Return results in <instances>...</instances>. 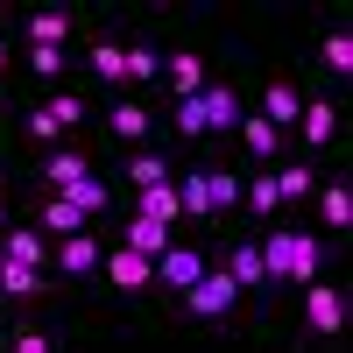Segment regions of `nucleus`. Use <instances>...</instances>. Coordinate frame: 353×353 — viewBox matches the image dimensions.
<instances>
[{"label":"nucleus","mask_w":353,"mask_h":353,"mask_svg":"<svg viewBox=\"0 0 353 353\" xmlns=\"http://www.w3.org/2000/svg\"><path fill=\"white\" fill-rule=\"evenodd\" d=\"M21 36L43 43V50H64V43H71V8H36V14H21Z\"/></svg>","instance_id":"2eb2a0df"},{"label":"nucleus","mask_w":353,"mask_h":353,"mask_svg":"<svg viewBox=\"0 0 353 353\" xmlns=\"http://www.w3.org/2000/svg\"><path fill=\"white\" fill-rule=\"evenodd\" d=\"M99 233H64V241H57V269L64 276H99Z\"/></svg>","instance_id":"4468645a"},{"label":"nucleus","mask_w":353,"mask_h":353,"mask_svg":"<svg viewBox=\"0 0 353 353\" xmlns=\"http://www.w3.org/2000/svg\"><path fill=\"white\" fill-rule=\"evenodd\" d=\"M43 233H57V241H64V233H85V212L64 191H43Z\"/></svg>","instance_id":"5701e85b"},{"label":"nucleus","mask_w":353,"mask_h":353,"mask_svg":"<svg viewBox=\"0 0 353 353\" xmlns=\"http://www.w3.org/2000/svg\"><path fill=\"white\" fill-rule=\"evenodd\" d=\"M43 290H50V276L36 269V261H8V254H0V297H14V304H36Z\"/></svg>","instance_id":"f8f14e48"},{"label":"nucleus","mask_w":353,"mask_h":353,"mask_svg":"<svg viewBox=\"0 0 353 353\" xmlns=\"http://www.w3.org/2000/svg\"><path fill=\"white\" fill-rule=\"evenodd\" d=\"M78 176H92V156L85 149H50L43 156V191H71Z\"/></svg>","instance_id":"dca6fc26"},{"label":"nucleus","mask_w":353,"mask_h":353,"mask_svg":"<svg viewBox=\"0 0 353 353\" xmlns=\"http://www.w3.org/2000/svg\"><path fill=\"white\" fill-rule=\"evenodd\" d=\"M106 134L128 141V149H149V134H156V106H149V99H113V106H106Z\"/></svg>","instance_id":"39448f33"},{"label":"nucleus","mask_w":353,"mask_h":353,"mask_svg":"<svg viewBox=\"0 0 353 353\" xmlns=\"http://www.w3.org/2000/svg\"><path fill=\"white\" fill-rule=\"evenodd\" d=\"M21 64H28V71H36L43 85H57V78H64V71H71V50H43V43H28V50H21Z\"/></svg>","instance_id":"c85d7f7f"},{"label":"nucleus","mask_w":353,"mask_h":353,"mask_svg":"<svg viewBox=\"0 0 353 353\" xmlns=\"http://www.w3.org/2000/svg\"><path fill=\"white\" fill-rule=\"evenodd\" d=\"M318 64H325L332 78H353V28H346V21L325 28V43H318Z\"/></svg>","instance_id":"412c9836"},{"label":"nucleus","mask_w":353,"mask_h":353,"mask_svg":"<svg viewBox=\"0 0 353 353\" xmlns=\"http://www.w3.org/2000/svg\"><path fill=\"white\" fill-rule=\"evenodd\" d=\"M241 205H248L254 219H276V205H283V191H276V170L248 176V184H241Z\"/></svg>","instance_id":"393cba45"},{"label":"nucleus","mask_w":353,"mask_h":353,"mask_svg":"<svg viewBox=\"0 0 353 353\" xmlns=\"http://www.w3.org/2000/svg\"><path fill=\"white\" fill-rule=\"evenodd\" d=\"M170 233H176V226H156V219L128 212V226H121V248H134V254H149V261H156V254L170 248Z\"/></svg>","instance_id":"aec40b11"},{"label":"nucleus","mask_w":353,"mask_h":353,"mask_svg":"<svg viewBox=\"0 0 353 353\" xmlns=\"http://www.w3.org/2000/svg\"><path fill=\"white\" fill-rule=\"evenodd\" d=\"M85 113H92V99H85V92H43L36 106L21 113V134L50 149V141H64V134H71V128L85 121Z\"/></svg>","instance_id":"f03ea898"},{"label":"nucleus","mask_w":353,"mask_h":353,"mask_svg":"<svg viewBox=\"0 0 353 353\" xmlns=\"http://www.w3.org/2000/svg\"><path fill=\"white\" fill-rule=\"evenodd\" d=\"M205 269H212V261H205V248H184V241H170V248L156 254V283H163V290H191Z\"/></svg>","instance_id":"0eeeda50"},{"label":"nucleus","mask_w":353,"mask_h":353,"mask_svg":"<svg viewBox=\"0 0 353 353\" xmlns=\"http://www.w3.org/2000/svg\"><path fill=\"white\" fill-rule=\"evenodd\" d=\"M163 176H176L163 149H128V184H134V191H141V184H163Z\"/></svg>","instance_id":"bb28decb"},{"label":"nucleus","mask_w":353,"mask_h":353,"mask_svg":"<svg viewBox=\"0 0 353 353\" xmlns=\"http://www.w3.org/2000/svg\"><path fill=\"white\" fill-rule=\"evenodd\" d=\"M276 191H283V205H304L318 191V170L311 163H276Z\"/></svg>","instance_id":"a878e982"},{"label":"nucleus","mask_w":353,"mask_h":353,"mask_svg":"<svg viewBox=\"0 0 353 353\" xmlns=\"http://www.w3.org/2000/svg\"><path fill=\"white\" fill-rule=\"evenodd\" d=\"M14 71V50H8V36H0V78H8Z\"/></svg>","instance_id":"473e14b6"},{"label":"nucleus","mask_w":353,"mask_h":353,"mask_svg":"<svg viewBox=\"0 0 353 353\" xmlns=\"http://www.w3.org/2000/svg\"><path fill=\"white\" fill-rule=\"evenodd\" d=\"M254 248H261V276L269 283H318V269H325V241L304 226H276Z\"/></svg>","instance_id":"f257e3e1"},{"label":"nucleus","mask_w":353,"mask_h":353,"mask_svg":"<svg viewBox=\"0 0 353 353\" xmlns=\"http://www.w3.org/2000/svg\"><path fill=\"white\" fill-rule=\"evenodd\" d=\"M99 269H106L113 290H128V297L156 290V261H149V254H134V248H106V254H99Z\"/></svg>","instance_id":"423d86ee"},{"label":"nucleus","mask_w":353,"mask_h":353,"mask_svg":"<svg viewBox=\"0 0 353 353\" xmlns=\"http://www.w3.org/2000/svg\"><path fill=\"white\" fill-rule=\"evenodd\" d=\"M134 212H141V219H156V226H176V219H184L176 176H163V184H141V191H134Z\"/></svg>","instance_id":"9d476101"},{"label":"nucleus","mask_w":353,"mask_h":353,"mask_svg":"<svg viewBox=\"0 0 353 353\" xmlns=\"http://www.w3.org/2000/svg\"><path fill=\"white\" fill-rule=\"evenodd\" d=\"M346 318H353V297H346V290H332V283H304V332H311V339H339Z\"/></svg>","instance_id":"7ed1b4c3"},{"label":"nucleus","mask_w":353,"mask_h":353,"mask_svg":"<svg viewBox=\"0 0 353 353\" xmlns=\"http://www.w3.org/2000/svg\"><path fill=\"white\" fill-rule=\"evenodd\" d=\"M226 276L241 283V290H261V283H269V276H261V248H254V241H241V248L226 254Z\"/></svg>","instance_id":"cd10ccee"},{"label":"nucleus","mask_w":353,"mask_h":353,"mask_svg":"<svg viewBox=\"0 0 353 353\" xmlns=\"http://www.w3.org/2000/svg\"><path fill=\"white\" fill-rule=\"evenodd\" d=\"M85 64H92L99 85H128V57H121V43H113V36H99L92 50H85Z\"/></svg>","instance_id":"4be33fe9"},{"label":"nucleus","mask_w":353,"mask_h":353,"mask_svg":"<svg viewBox=\"0 0 353 353\" xmlns=\"http://www.w3.org/2000/svg\"><path fill=\"white\" fill-rule=\"evenodd\" d=\"M176 297H184V311H191V318H226L233 304H241V283H233L226 269H205L191 290H176Z\"/></svg>","instance_id":"20e7f679"},{"label":"nucleus","mask_w":353,"mask_h":353,"mask_svg":"<svg viewBox=\"0 0 353 353\" xmlns=\"http://www.w3.org/2000/svg\"><path fill=\"white\" fill-rule=\"evenodd\" d=\"M212 205H219V212L241 205V176H233V170H212Z\"/></svg>","instance_id":"2f4dec72"},{"label":"nucleus","mask_w":353,"mask_h":353,"mask_svg":"<svg viewBox=\"0 0 353 353\" xmlns=\"http://www.w3.org/2000/svg\"><path fill=\"white\" fill-rule=\"evenodd\" d=\"M64 198H71V205H78V212H85V219H92V212H106V205H113V191H106V184H99V176H78V184H71V191H64Z\"/></svg>","instance_id":"c756f323"},{"label":"nucleus","mask_w":353,"mask_h":353,"mask_svg":"<svg viewBox=\"0 0 353 353\" xmlns=\"http://www.w3.org/2000/svg\"><path fill=\"white\" fill-rule=\"evenodd\" d=\"M0 226H8V191H0Z\"/></svg>","instance_id":"72a5a7b5"},{"label":"nucleus","mask_w":353,"mask_h":353,"mask_svg":"<svg viewBox=\"0 0 353 353\" xmlns=\"http://www.w3.org/2000/svg\"><path fill=\"white\" fill-rule=\"evenodd\" d=\"M121 57H128V85H156V78H163V50H156V43L134 36V43H121Z\"/></svg>","instance_id":"b1692460"},{"label":"nucleus","mask_w":353,"mask_h":353,"mask_svg":"<svg viewBox=\"0 0 353 353\" xmlns=\"http://www.w3.org/2000/svg\"><path fill=\"white\" fill-rule=\"evenodd\" d=\"M163 78H170L176 99H191V92H205V85H212V71H205L198 50H170V57H163Z\"/></svg>","instance_id":"1a4fd4ad"},{"label":"nucleus","mask_w":353,"mask_h":353,"mask_svg":"<svg viewBox=\"0 0 353 353\" xmlns=\"http://www.w3.org/2000/svg\"><path fill=\"white\" fill-rule=\"evenodd\" d=\"M233 128H241V149H248L254 163H276V149H283V128H276V121H261V113H241Z\"/></svg>","instance_id":"f3484780"},{"label":"nucleus","mask_w":353,"mask_h":353,"mask_svg":"<svg viewBox=\"0 0 353 353\" xmlns=\"http://www.w3.org/2000/svg\"><path fill=\"white\" fill-rule=\"evenodd\" d=\"M0 254L8 261H50V241H43V226H0Z\"/></svg>","instance_id":"6ab92c4d"},{"label":"nucleus","mask_w":353,"mask_h":353,"mask_svg":"<svg viewBox=\"0 0 353 353\" xmlns=\"http://www.w3.org/2000/svg\"><path fill=\"white\" fill-rule=\"evenodd\" d=\"M297 106H304V92L290 78H269L261 85V121H276V128H297Z\"/></svg>","instance_id":"a211bd4d"},{"label":"nucleus","mask_w":353,"mask_h":353,"mask_svg":"<svg viewBox=\"0 0 353 353\" xmlns=\"http://www.w3.org/2000/svg\"><path fill=\"white\" fill-rule=\"evenodd\" d=\"M50 346H57V339H50L43 325H14V332H8V353H50Z\"/></svg>","instance_id":"7c9ffc66"},{"label":"nucleus","mask_w":353,"mask_h":353,"mask_svg":"<svg viewBox=\"0 0 353 353\" xmlns=\"http://www.w3.org/2000/svg\"><path fill=\"white\" fill-rule=\"evenodd\" d=\"M297 134H304V149L339 141V106H332V99H304V106H297Z\"/></svg>","instance_id":"9b49d317"},{"label":"nucleus","mask_w":353,"mask_h":353,"mask_svg":"<svg viewBox=\"0 0 353 353\" xmlns=\"http://www.w3.org/2000/svg\"><path fill=\"white\" fill-rule=\"evenodd\" d=\"M311 205H318V219H325L332 233H353V184H346V176H318Z\"/></svg>","instance_id":"6e6552de"},{"label":"nucleus","mask_w":353,"mask_h":353,"mask_svg":"<svg viewBox=\"0 0 353 353\" xmlns=\"http://www.w3.org/2000/svg\"><path fill=\"white\" fill-rule=\"evenodd\" d=\"M176 198H184V219H219V205H212V163H198L176 176Z\"/></svg>","instance_id":"ddd939ff"}]
</instances>
